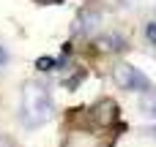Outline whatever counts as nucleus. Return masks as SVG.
I'll list each match as a JSON object with an SVG mask.
<instances>
[{
    "label": "nucleus",
    "mask_w": 156,
    "mask_h": 147,
    "mask_svg": "<svg viewBox=\"0 0 156 147\" xmlns=\"http://www.w3.org/2000/svg\"><path fill=\"white\" fill-rule=\"evenodd\" d=\"M19 120L25 128H41L52 120V95L44 85L27 82L22 87V101H19Z\"/></svg>",
    "instance_id": "1"
},
{
    "label": "nucleus",
    "mask_w": 156,
    "mask_h": 147,
    "mask_svg": "<svg viewBox=\"0 0 156 147\" xmlns=\"http://www.w3.org/2000/svg\"><path fill=\"white\" fill-rule=\"evenodd\" d=\"M115 82H118L121 90H132V93H148V90H151L148 76H145L140 68L129 65V63H121V65L115 68Z\"/></svg>",
    "instance_id": "2"
},
{
    "label": "nucleus",
    "mask_w": 156,
    "mask_h": 147,
    "mask_svg": "<svg viewBox=\"0 0 156 147\" xmlns=\"http://www.w3.org/2000/svg\"><path fill=\"white\" fill-rule=\"evenodd\" d=\"M96 120L101 123V125H110L115 117H118V106H115V101H101L99 106H96Z\"/></svg>",
    "instance_id": "3"
},
{
    "label": "nucleus",
    "mask_w": 156,
    "mask_h": 147,
    "mask_svg": "<svg viewBox=\"0 0 156 147\" xmlns=\"http://www.w3.org/2000/svg\"><path fill=\"white\" fill-rule=\"evenodd\" d=\"M96 22H99V14H96V11H82L74 30H77V33H90V30L96 27Z\"/></svg>",
    "instance_id": "4"
},
{
    "label": "nucleus",
    "mask_w": 156,
    "mask_h": 147,
    "mask_svg": "<svg viewBox=\"0 0 156 147\" xmlns=\"http://www.w3.org/2000/svg\"><path fill=\"white\" fill-rule=\"evenodd\" d=\"M36 65H38L41 71H52V68L58 65V60H55V57H38V60H36Z\"/></svg>",
    "instance_id": "5"
},
{
    "label": "nucleus",
    "mask_w": 156,
    "mask_h": 147,
    "mask_svg": "<svg viewBox=\"0 0 156 147\" xmlns=\"http://www.w3.org/2000/svg\"><path fill=\"white\" fill-rule=\"evenodd\" d=\"M145 112H148V115H151V117L156 120V93L145 98Z\"/></svg>",
    "instance_id": "6"
},
{
    "label": "nucleus",
    "mask_w": 156,
    "mask_h": 147,
    "mask_svg": "<svg viewBox=\"0 0 156 147\" xmlns=\"http://www.w3.org/2000/svg\"><path fill=\"white\" fill-rule=\"evenodd\" d=\"M145 35H148V41L156 46V22H148V27H145Z\"/></svg>",
    "instance_id": "7"
},
{
    "label": "nucleus",
    "mask_w": 156,
    "mask_h": 147,
    "mask_svg": "<svg viewBox=\"0 0 156 147\" xmlns=\"http://www.w3.org/2000/svg\"><path fill=\"white\" fill-rule=\"evenodd\" d=\"M5 63H8V52H5V49H3V46H0V68H3V65H5Z\"/></svg>",
    "instance_id": "8"
},
{
    "label": "nucleus",
    "mask_w": 156,
    "mask_h": 147,
    "mask_svg": "<svg viewBox=\"0 0 156 147\" xmlns=\"http://www.w3.org/2000/svg\"><path fill=\"white\" fill-rule=\"evenodd\" d=\"M38 3H63V0H38Z\"/></svg>",
    "instance_id": "9"
}]
</instances>
